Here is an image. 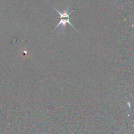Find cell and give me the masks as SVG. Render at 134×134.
<instances>
[{
	"instance_id": "6da1fadb",
	"label": "cell",
	"mask_w": 134,
	"mask_h": 134,
	"mask_svg": "<svg viewBox=\"0 0 134 134\" xmlns=\"http://www.w3.org/2000/svg\"><path fill=\"white\" fill-rule=\"evenodd\" d=\"M52 7H53L55 10H56V11L60 14V17H59V18H69V19H71V18H73V17H70L69 16H70V15L71 14V13H72V12H70V13H68V12H69V7L66 10H65V12H64V13L63 14H62V13H61L60 12H59V10H58V9H57L55 8H54V6H53L52 5Z\"/></svg>"
},
{
	"instance_id": "7a4b0ae2",
	"label": "cell",
	"mask_w": 134,
	"mask_h": 134,
	"mask_svg": "<svg viewBox=\"0 0 134 134\" xmlns=\"http://www.w3.org/2000/svg\"><path fill=\"white\" fill-rule=\"evenodd\" d=\"M70 19H69V18H68V19H61V20H60L59 23L57 24V25L54 27V28H56L58 26L61 25H62V26H61L62 28H63V29H64V28H65V27L66 24L67 23H68V24H69L70 25H71L74 29H75V28L74 27V26L71 24V23H70V21H69V20H70Z\"/></svg>"
}]
</instances>
